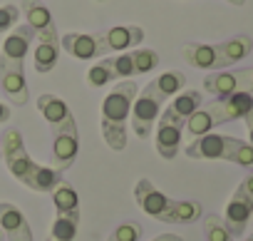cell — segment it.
<instances>
[{
	"label": "cell",
	"mask_w": 253,
	"mask_h": 241,
	"mask_svg": "<svg viewBox=\"0 0 253 241\" xmlns=\"http://www.w3.org/2000/svg\"><path fill=\"white\" fill-rule=\"evenodd\" d=\"M77 229H80V216H60L57 214L52 221L50 236L45 241H75Z\"/></svg>",
	"instance_id": "d4e9b609"
},
{
	"label": "cell",
	"mask_w": 253,
	"mask_h": 241,
	"mask_svg": "<svg viewBox=\"0 0 253 241\" xmlns=\"http://www.w3.org/2000/svg\"><path fill=\"white\" fill-rule=\"evenodd\" d=\"M186 87V75L179 72V70H171V72H164L159 77H154L132 102V130L137 132L139 140H147L152 137V130H154V122L162 114V104L169 99V97H176L181 90Z\"/></svg>",
	"instance_id": "6da1fadb"
},
{
	"label": "cell",
	"mask_w": 253,
	"mask_h": 241,
	"mask_svg": "<svg viewBox=\"0 0 253 241\" xmlns=\"http://www.w3.org/2000/svg\"><path fill=\"white\" fill-rule=\"evenodd\" d=\"M253 216V196H248L241 187H236L233 196L228 199L226 204V214L221 216L228 234L236 239V236H246V226Z\"/></svg>",
	"instance_id": "7c38bea8"
},
{
	"label": "cell",
	"mask_w": 253,
	"mask_h": 241,
	"mask_svg": "<svg viewBox=\"0 0 253 241\" xmlns=\"http://www.w3.org/2000/svg\"><path fill=\"white\" fill-rule=\"evenodd\" d=\"M137 97V82L122 80L102 99V137L112 152L126 147V119L132 114V102Z\"/></svg>",
	"instance_id": "7a4b0ae2"
},
{
	"label": "cell",
	"mask_w": 253,
	"mask_h": 241,
	"mask_svg": "<svg viewBox=\"0 0 253 241\" xmlns=\"http://www.w3.org/2000/svg\"><path fill=\"white\" fill-rule=\"evenodd\" d=\"M33 40H35V33H33L30 25H15V28L10 30V35L5 38L3 50H0V65H15V67H23L25 55H28Z\"/></svg>",
	"instance_id": "4fadbf2b"
},
{
	"label": "cell",
	"mask_w": 253,
	"mask_h": 241,
	"mask_svg": "<svg viewBox=\"0 0 253 241\" xmlns=\"http://www.w3.org/2000/svg\"><path fill=\"white\" fill-rule=\"evenodd\" d=\"M184 152L189 159H223V162L253 169V147L248 142L228 137V135L209 132L204 137L191 140Z\"/></svg>",
	"instance_id": "5b68a950"
},
{
	"label": "cell",
	"mask_w": 253,
	"mask_h": 241,
	"mask_svg": "<svg viewBox=\"0 0 253 241\" xmlns=\"http://www.w3.org/2000/svg\"><path fill=\"white\" fill-rule=\"evenodd\" d=\"M10 117H13L10 107H8V104H3V102H0V125H5V122H8Z\"/></svg>",
	"instance_id": "f546056e"
},
{
	"label": "cell",
	"mask_w": 253,
	"mask_h": 241,
	"mask_svg": "<svg viewBox=\"0 0 253 241\" xmlns=\"http://www.w3.org/2000/svg\"><path fill=\"white\" fill-rule=\"evenodd\" d=\"M0 90L5 92V97L23 107L30 102V90H28V82H25V70L23 67H15V65H0Z\"/></svg>",
	"instance_id": "5bb4252c"
},
{
	"label": "cell",
	"mask_w": 253,
	"mask_h": 241,
	"mask_svg": "<svg viewBox=\"0 0 253 241\" xmlns=\"http://www.w3.org/2000/svg\"><path fill=\"white\" fill-rule=\"evenodd\" d=\"M181 127H174V125H167V122H157V137H154V145H157V152L162 159H174L179 147H181Z\"/></svg>",
	"instance_id": "ffe728a7"
},
{
	"label": "cell",
	"mask_w": 253,
	"mask_h": 241,
	"mask_svg": "<svg viewBox=\"0 0 253 241\" xmlns=\"http://www.w3.org/2000/svg\"><path fill=\"white\" fill-rule=\"evenodd\" d=\"M0 159H3V157H0Z\"/></svg>",
	"instance_id": "d590c367"
},
{
	"label": "cell",
	"mask_w": 253,
	"mask_h": 241,
	"mask_svg": "<svg viewBox=\"0 0 253 241\" xmlns=\"http://www.w3.org/2000/svg\"><path fill=\"white\" fill-rule=\"evenodd\" d=\"M184 60L191 65V67H199V70H216L218 72V55H216V48L213 45H204V43H186L184 50H181Z\"/></svg>",
	"instance_id": "d6986e66"
},
{
	"label": "cell",
	"mask_w": 253,
	"mask_h": 241,
	"mask_svg": "<svg viewBox=\"0 0 253 241\" xmlns=\"http://www.w3.org/2000/svg\"><path fill=\"white\" fill-rule=\"evenodd\" d=\"M20 20V8L18 5H0V35L13 30Z\"/></svg>",
	"instance_id": "83f0119b"
},
{
	"label": "cell",
	"mask_w": 253,
	"mask_h": 241,
	"mask_svg": "<svg viewBox=\"0 0 253 241\" xmlns=\"http://www.w3.org/2000/svg\"><path fill=\"white\" fill-rule=\"evenodd\" d=\"M102 38H104L107 52H126L142 45L144 30L139 25H114L109 30H102Z\"/></svg>",
	"instance_id": "9a60e30c"
},
{
	"label": "cell",
	"mask_w": 253,
	"mask_h": 241,
	"mask_svg": "<svg viewBox=\"0 0 253 241\" xmlns=\"http://www.w3.org/2000/svg\"><path fill=\"white\" fill-rule=\"evenodd\" d=\"M60 48L77 60H94L107 55V45L99 33H67L60 38Z\"/></svg>",
	"instance_id": "8fae6325"
},
{
	"label": "cell",
	"mask_w": 253,
	"mask_h": 241,
	"mask_svg": "<svg viewBox=\"0 0 253 241\" xmlns=\"http://www.w3.org/2000/svg\"><path fill=\"white\" fill-rule=\"evenodd\" d=\"M251 107H253V95H248V92L228 95V97L213 99V102L206 104V107H199V109L186 119L184 127H186L189 137L196 140V137L209 135V132H211L213 127H218V125L233 122V119H243Z\"/></svg>",
	"instance_id": "277c9868"
},
{
	"label": "cell",
	"mask_w": 253,
	"mask_h": 241,
	"mask_svg": "<svg viewBox=\"0 0 253 241\" xmlns=\"http://www.w3.org/2000/svg\"><path fill=\"white\" fill-rule=\"evenodd\" d=\"M0 157L5 159L10 174H13L20 184H25L28 189L33 187V179H35L40 164L33 162V157L28 154L20 130H5V132H3V137H0Z\"/></svg>",
	"instance_id": "8992f818"
},
{
	"label": "cell",
	"mask_w": 253,
	"mask_h": 241,
	"mask_svg": "<svg viewBox=\"0 0 253 241\" xmlns=\"http://www.w3.org/2000/svg\"><path fill=\"white\" fill-rule=\"evenodd\" d=\"M251 219H253V216H251Z\"/></svg>",
	"instance_id": "74e56055"
},
{
	"label": "cell",
	"mask_w": 253,
	"mask_h": 241,
	"mask_svg": "<svg viewBox=\"0 0 253 241\" xmlns=\"http://www.w3.org/2000/svg\"><path fill=\"white\" fill-rule=\"evenodd\" d=\"M243 122H246V127H248V137H251V147H253V107L246 112V117H243Z\"/></svg>",
	"instance_id": "f1b7e54d"
},
{
	"label": "cell",
	"mask_w": 253,
	"mask_h": 241,
	"mask_svg": "<svg viewBox=\"0 0 253 241\" xmlns=\"http://www.w3.org/2000/svg\"><path fill=\"white\" fill-rule=\"evenodd\" d=\"M243 241H253V234H251V236H246V239H243Z\"/></svg>",
	"instance_id": "836d02e7"
},
{
	"label": "cell",
	"mask_w": 253,
	"mask_h": 241,
	"mask_svg": "<svg viewBox=\"0 0 253 241\" xmlns=\"http://www.w3.org/2000/svg\"><path fill=\"white\" fill-rule=\"evenodd\" d=\"M80 154V135H70V132H62V135H55L52 137V169L55 172H67L75 159Z\"/></svg>",
	"instance_id": "2e32d148"
},
{
	"label": "cell",
	"mask_w": 253,
	"mask_h": 241,
	"mask_svg": "<svg viewBox=\"0 0 253 241\" xmlns=\"http://www.w3.org/2000/svg\"><path fill=\"white\" fill-rule=\"evenodd\" d=\"M0 231H3V236L8 241L20 239L25 234H33L25 214L15 204H10V201H0Z\"/></svg>",
	"instance_id": "ac0fdd59"
},
{
	"label": "cell",
	"mask_w": 253,
	"mask_h": 241,
	"mask_svg": "<svg viewBox=\"0 0 253 241\" xmlns=\"http://www.w3.org/2000/svg\"><path fill=\"white\" fill-rule=\"evenodd\" d=\"M204 90L221 99L228 95L248 92L253 95V67H241V70H218L204 77Z\"/></svg>",
	"instance_id": "52a82bcc"
},
{
	"label": "cell",
	"mask_w": 253,
	"mask_h": 241,
	"mask_svg": "<svg viewBox=\"0 0 253 241\" xmlns=\"http://www.w3.org/2000/svg\"><path fill=\"white\" fill-rule=\"evenodd\" d=\"M99 3H102V0H99Z\"/></svg>",
	"instance_id": "8d00e7d4"
},
{
	"label": "cell",
	"mask_w": 253,
	"mask_h": 241,
	"mask_svg": "<svg viewBox=\"0 0 253 241\" xmlns=\"http://www.w3.org/2000/svg\"><path fill=\"white\" fill-rule=\"evenodd\" d=\"M213 48H216V55H218V70H226L228 65H236L243 57L251 55L253 40L248 35H236V38H228L223 43H216Z\"/></svg>",
	"instance_id": "e0dca14e"
},
{
	"label": "cell",
	"mask_w": 253,
	"mask_h": 241,
	"mask_svg": "<svg viewBox=\"0 0 253 241\" xmlns=\"http://www.w3.org/2000/svg\"><path fill=\"white\" fill-rule=\"evenodd\" d=\"M204 239L206 241H233V236L228 234V229H226V224L218 214L204 216Z\"/></svg>",
	"instance_id": "484cf974"
},
{
	"label": "cell",
	"mask_w": 253,
	"mask_h": 241,
	"mask_svg": "<svg viewBox=\"0 0 253 241\" xmlns=\"http://www.w3.org/2000/svg\"><path fill=\"white\" fill-rule=\"evenodd\" d=\"M52 204H55V214L60 216H80V196L67 182H62L52 192Z\"/></svg>",
	"instance_id": "7402d4cb"
},
{
	"label": "cell",
	"mask_w": 253,
	"mask_h": 241,
	"mask_svg": "<svg viewBox=\"0 0 253 241\" xmlns=\"http://www.w3.org/2000/svg\"><path fill=\"white\" fill-rule=\"evenodd\" d=\"M226 3H231V5H236V8H241V5H246V0H226Z\"/></svg>",
	"instance_id": "1f68e13d"
},
{
	"label": "cell",
	"mask_w": 253,
	"mask_h": 241,
	"mask_svg": "<svg viewBox=\"0 0 253 241\" xmlns=\"http://www.w3.org/2000/svg\"><path fill=\"white\" fill-rule=\"evenodd\" d=\"M139 239H142V224L137 221H122L107 236V241H139Z\"/></svg>",
	"instance_id": "4316f807"
},
{
	"label": "cell",
	"mask_w": 253,
	"mask_h": 241,
	"mask_svg": "<svg viewBox=\"0 0 253 241\" xmlns=\"http://www.w3.org/2000/svg\"><path fill=\"white\" fill-rule=\"evenodd\" d=\"M159 65L157 50L149 48H134L129 52H122L117 57H104L97 65L87 70V82L89 87H104L117 80H129L137 75H147Z\"/></svg>",
	"instance_id": "3957f363"
},
{
	"label": "cell",
	"mask_w": 253,
	"mask_h": 241,
	"mask_svg": "<svg viewBox=\"0 0 253 241\" xmlns=\"http://www.w3.org/2000/svg\"><path fill=\"white\" fill-rule=\"evenodd\" d=\"M152 241H184L179 234H159V236H154Z\"/></svg>",
	"instance_id": "4dcf8cb0"
},
{
	"label": "cell",
	"mask_w": 253,
	"mask_h": 241,
	"mask_svg": "<svg viewBox=\"0 0 253 241\" xmlns=\"http://www.w3.org/2000/svg\"><path fill=\"white\" fill-rule=\"evenodd\" d=\"M201 102H204V95H201L199 90H181V92L174 97V102H171L164 112L186 125V119L201 107Z\"/></svg>",
	"instance_id": "44dd1931"
},
{
	"label": "cell",
	"mask_w": 253,
	"mask_h": 241,
	"mask_svg": "<svg viewBox=\"0 0 253 241\" xmlns=\"http://www.w3.org/2000/svg\"><path fill=\"white\" fill-rule=\"evenodd\" d=\"M60 60V43H40L35 45V52H33V62H35V70L40 75L50 72Z\"/></svg>",
	"instance_id": "603a6c76"
},
{
	"label": "cell",
	"mask_w": 253,
	"mask_h": 241,
	"mask_svg": "<svg viewBox=\"0 0 253 241\" xmlns=\"http://www.w3.org/2000/svg\"><path fill=\"white\" fill-rule=\"evenodd\" d=\"M134 201L147 216H152L157 221H164V224L169 221V214H171V209L176 204V199H171L164 192H159L147 177L134 184Z\"/></svg>",
	"instance_id": "9c48e42d"
},
{
	"label": "cell",
	"mask_w": 253,
	"mask_h": 241,
	"mask_svg": "<svg viewBox=\"0 0 253 241\" xmlns=\"http://www.w3.org/2000/svg\"><path fill=\"white\" fill-rule=\"evenodd\" d=\"M20 15L28 20V25L33 28V33L40 43H60L52 13L47 10L42 0H20Z\"/></svg>",
	"instance_id": "30bf717a"
},
{
	"label": "cell",
	"mask_w": 253,
	"mask_h": 241,
	"mask_svg": "<svg viewBox=\"0 0 253 241\" xmlns=\"http://www.w3.org/2000/svg\"><path fill=\"white\" fill-rule=\"evenodd\" d=\"M13 241H33V234H25V236H20V239H13Z\"/></svg>",
	"instance_id": "d6a6232c"
},
{
	"label": "cell",
	"mask_w": 253,
	"mask_h": 241,
	"mask_svg": "<svg viewBox=\"0 0 253 241\" xmlns=\"http://www.w3.org/2000/svg\"><path fill=\"white\" fill-rule=\"evenodd\" d=\"M204 216V209L199 201H189V199H176L171 214H169V221L167 224H194Z\"/></svg>",
	"instance_id": "cb8c5ba5"
},
{
	"label": "cell",
	"mask_w": 253,
	"mask_h": 241,
	"mask_svg": "<svg viewBox=\"0 0 253 241\" xmlns=\"http://www.w3.org/2000/svg\"><path fill=\"white\" fill-rule=\"evenodd\" d=\"M38 112L45 117V122L50 125L52 137H55V135H62V132L80 135L77 119H75L70 104H67L62 97H57V95H40V97H38Z\"/></svg>",
	"instance_id": "ba28073f"
},
{
	"label": "cell",
	"mask_w": 253,
	"mask_h": 241,
	"mask_svg": "<svg viewBox=\"0 0 253 241\" xmlns=\"http://www.w3.org/2000/svg\"><path fill=\"white\" fill-rule=\"evenodd\" d=\"M3 239H5V236H3V231H0V241H3Z\"/></svg>",
	"instance_id": "e575fe53"
}]
</instances>
